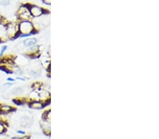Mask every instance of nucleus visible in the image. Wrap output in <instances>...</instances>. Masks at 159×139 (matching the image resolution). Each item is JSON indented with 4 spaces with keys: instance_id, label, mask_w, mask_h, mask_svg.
Instances as JSON below:
<instances>
[{
    "instance_id": "nucleus-1",
    "label": "nucleus",
    "mask_w": 159,
    "mask_h": 139,
    "mask_svg": "<svg viewBox=\"0 0 159 139\" xmlns=\"http://www.w3.org/2000/svg\"><path fill=\"white\" fill-rule=\"evenodd\" d=\"M19 36L21 37H29L34 33L35 28L33 24L29 20L21 21L19 24Z\"/></svg>"
},
{
    "instance_id": "nucleus-2",
    "label": "nucleus",
    "mask_w": 159,
    "mask_h": 139,
    "mask_svg": "<svg viewBox=\"0 0 159 139\" xmlns=\"http://www.w3.org/2000/svg\"><path fill=\"white\" fill-rule=\"evenodd\" d=\"M6 32L8 39L13 40L19 36V24L7 23L6 24Z\"/></svg>"
},
{
    "instance_id": "nucleus-3",
    "label": "nucleus",
    "mask_w": 159,
    "mask_h": 139,
    "mask_svg": "<svg viewBox=\"0 0 159 139\" xmlns=\"http://www.w3.org/2000/svg\"><path fill=\"white\" fill-rule=\"evenodd\" d=\"M18 16H19V18L21 21H27V20L30 21L31 18H32L31 13H30L29 9L26 6H23L19 9V11H18Z\"/></svg>"
},
{
    "instance_id": "nucleus-4",
    "label": "nucleus",
    "mask_w": 159,
    "mask_h": 139,
    "mask_svg": "<svg viewBox=\"0 0 159 139\" xmlns=\"http://www.w3.org/2000/svg\"><path fill=\"white\" fill-rule=\"evenodd\" d=\"M28 9L32 17H39L43 13V10L37 6H31Z\"/></svg>"
},
{
    "instance_id": "nucleus-5",
    "label": "nucleus",
    "mask_w": 159,
    "mask_h": 139,
    "mask_svg": "<svg viewBox=\"0 0 159 139\" xmlns=\"http://www.w3.org/2000/svg\"><path fill=\"white\" fill-rule=\"evenodd\" d=\"M8 39L6 32V24H4L1 22L0 23V42L4 41Z\"/></svg>"
},
{
    "instance_id": "nucleus-6",
    "label": "nucleus",
    "mask_w": 159,
    "mask_h": 139,
    "mask_svg": "<svg viewBox=\"0 0 159 139\" xmlns=\"http://www.w3.org/2000/svg\"><path fill=\"white\" fill-rule=\"evenodd\" d=\"M23 44L25 47H31L37 44V40L35 37H27L23 42Z\"/></svg>"
},
{
    "instance_id": "nucleus-7",
    "label": "nucleus",
    "mask_w": 159,
    "mask_h": 139,
    "mask_svg": "<svg viewBox=\"0 0 159 139\" xmlns=\"http://www.w3.org/2000/svg\"><path fill=\"white\" fill-rule=\"evenodd\" d=\"M12 110L13 107L11 106L6 104H0V114H7V113H9Z\"/></svg>"
},
{
    "instance_id": "nucleus-8",
    "label": "nucleus",
    "mask_w": 159,
    "mask_h": 139,
    "mask_svg": "<svg viewBox=\"0 0 159 139\" xmlns=\"http://www.w3.org/2000/svg\"><path fill=\"white\" fill-rule=\"evenodd\" d=\"M30 107L32 109H35V110H40L44 107V105L41 101H33L29 105Z\"/></svg>"
},
{
    "instance_id": "nucleus-9",
    "label": "nucleus",
    "mask_w": 159,
    "mask_h": 139,
    "mask_svg": "<svg viewBox=\"0 0 159 139\" xmlns=\"http://www.w3.org/2000/svg\"><path fill=\"white\" fill-rule=\"evenodd\" d=\"M31 124V119L28 117L25 116L23 117L21 119V125H22L23 126H28Z\"/></svg>"
},
{
    "instance_id": "nucleus-10",
    "label": "nucleus",
    "mask_w": 159,
    "mask_h": 139,
    "mask_svg": "<svg viewBox=\"0 0 159 139\" xmlns=\"http://www.w3.org/2000/svg\"><path fill=\"white\" fill-rule=\"evenodd\" d=\"M5 131H6L5 124H4L2 121L0 120V134H3Z\"/></svg>"
},
{
    "instance_id": "nucleus-11",
    "label": "nucleus",
    "mask_w": 159,
    "mask_h": 139,
    "mask_svg": "<svg viewBox=\"0 0 159 139\" xmlns=\"http://www.w3.org/2000/svg\"><path fill=\"white\" fill-rule=\"evenodd\" d=\"M10 4V2L9 0H1V1H0V6H1V7H7V6H9Z\"/></svg>"
},
{
    "instance_id": "nucleus-12",
    "label": "nucleus",
    "mask_w": 159,
    "mask_h": 139,
    "mask_svg": "<svg viewBox=\"0 0 159 139\" xmlns=\"http://www.w3.org/2000/svg\"><path fill=\"white\" fill-rule=\"evenodd\" d=\"M7 49V46H3L1 47V51H0V56H2L4 55V53H5V51Z\"/></svg>"
},
{
    "instance_id": "nucleus-13",
    "label": "nucleus",
    "mask_w": 159,
    "mask_h": 139,
    "mask_svg": "<svg viewBox=\"0 0 159 139\" xmlns=\"http://www.w3.org/2000/svg\"><path fill=\"white\" fill-rule=\"evenodd\" d=\"M7 82H11V83H14L15 79L12 78V77H8V78L7 79Z\"/></svg>"
},
{
    "instance_id": "nucleus-14",
    "label": "nucleus",
    "mask_w": 159,
    "mask_h": 139,
    "mask_svg": "<svg viewBox=\"0 0 159 139\" xmlns=\"http://www.w3.org/2000/svg\"><path fill=\"white\" fill-rule=\"evenodd\" d=\"M16 80H21V81H23V82L25 81V79L23 77H16Z\"/></svg>"
},
{
    "instance_id": "nucleus-15",
    "label": "nucleus",
    "mask_w": 159,
    "mask_h": 139,
    "mask_svg": "<svg viewBox=\"0 0 159 139\" xmlns=\"http://www.w3.org/2000/svg\"><path fill=\"white\" fill-rule=\"evenodd\" d=\"M13 84V83H11V82H7L6 84H4V86H12Z\"/></svg>"
},
{
    "instance_id": "nucleus-16",
    "label": "nucleus",
    "mask_w": 159,
    "mask_h": 139,
    "mask_svg": "<svg viewBox=\"0 0 159 139\" xmlns=\"http://www.w3.org/2000/svg\"><path fill=\"white\" fill-rule=\"evenodd\" d=\"M17 133L19 134H25V132L23 131H21V130H18Z\"/></svg>"
},
{
    "instance_id": "nucleus-17",
    "label": "nucleus",
    "mask_w": 159,
    "mask_h": 139,
    "mask_svg": "<svg viewBox=\"0 0 159 139\" xmlns=\"http://www.w3.org/2000/svg\"><path fill=\"white\" fill-rule=\"evenodd\" d=\"M44 1L46 3V4H50V0H44Z\"/></svg>"
},
{
    "instance_id": "nucleus-18",
    "label": "nucleus",
    "mask_w": 159,
    "mask_h": 139,
    "mask_svg": "<svg viewBox=\"0 0 159 139\" xmlns=\"http://www.w3.org/2000/svg\"><path fill=\"white\" fill-rule=\"evenodd\" d=\"M2 22V17H1V16L0 15V23H1Z\"/></svg>"
}]
</instances>
